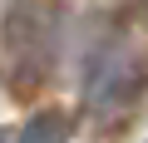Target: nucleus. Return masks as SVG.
Instances as JSON below:
<instances>
[{
    "mask_svg": "<svg viewBox=\"0 0 148 143\" xmlns=\"http://www.w3.org/2000/svg\"><path fill=\"white\" fill-rule=\"evenodd\" d=\"M59 59V0H10L5 10V69L15 94H35Z\"/></svg>",
    "mask_w": 148,
    "mask_h": 143,
    "instance_id": "1",
    "label": "nucleus"
},
{
    "mask_svg": "<svg viewBox=\"0 0 148 143\" xmlns=\"http://www.w3.org/2000/svg\"><path fill=\"white\" fill-rule=\"evenodd\" d=\"M148 79V59L128 44V40H109L104 49H94L89 69H84V104L99 118H119L138 104Z\"/></svg>",
    "mask_w": 148,
    "mask_h": 143,
    "instance_id": "2",
    "label": "nucleus"
},
{
    "mask_svg": "<svg viewBox=\"0 0 148 143\" xmlns=\"http://www.w3.org/2000/svg\"><path fill=\"white\" fill-rule=\"evenodd\" d=\"M15 143H69V123H64V114L40 109V114L25 118V128L15 133Z\"/></svg>",
    "mask_w": 148,
    "mask_h": 143,
    "instance_id": "3",
    "label": "nucleus"
},
{
    "mask_svg": "<svg viewBox=\"0 0 148 143\" xmlns=\"http://www.w3.org/2000/svg\"><path fill=\"white\" fill-rule=\"evenodd\" d=\"M133 20H138V25L148 30V0H133Z\"/></svg>",
    "mask_w": 148,
    "mask_h": 143,
    "instance_id": "4",
    "label": "nucleus"
},
{
    "mask_svg": "<svg viewBox=\"0 0 148 143\" xmlns=\"http://www.w3.org/2000/svg\"><path fill=\"white\" fill-rule=\"evenodd\" d=\"M0 143H10V133H5V128H0Z\"/></svg>",
    "mask_w": 148,
    "mask_h": 143,
    "instance_id": "5",
    "label": "nucleus"
}]
</instances>
